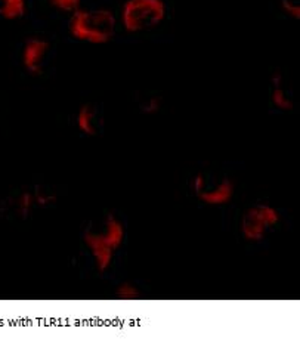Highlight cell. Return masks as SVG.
I'll return each mask as SVG.
<instances>
[{
	"label": "cell",
	"instance_id": "6",
	"mask_svg": "<svg viewBox=\"0 0 300 359\" xmlns=\"http://www.w3.org/2000/svg\"><path fill=\"white\" fill-rule=\"evenodd\" d=\"M49 49V41L42 37H30L25 41L21 52V60L27 73H30L33 76L42 74Z\"/></svg>",
	"mask_w": 300,
	"mask_h": 359
},
{
	"label": "cell",
	"instance_id": "2",
	"mask_svg": "<svg viewBox=\"0 0 300 359\" xmlns=\"http://www.w3.org/2000/svg\"><path fill=\"white\" fill-rule=\"evenodd\" d=\"M117 29V20L113 11L105 8H85L71 13L68 21V32L71 37L90 45H105L110 41Z\"/></svg>",
	"mask_w": 300,
	"mask_h": 359
},
{
	"label": "cell",
	"instance_id": "9",
	"mask_svg": "<svg viewBox=\"0 0 300 359\" xmlns=\"http://www.w3.org/2000/svg\"><path fill=\"white\" fill-rule=\"evenodd\" d=\"M27 9L25 0H0V18L18 20Z\"/></svg>",
	"mask_w": 300,
	"mask_h": 359
},
{
	"label": "cell",
	"instance_id": "3",
	"mask_svg": "<svg viewBox=\"0 0 300 359\" xmlns=\"http://www.w3.org/2000/svg\"><path fill=\"white\" fill-rule=\"evenodd\" d=\"M165 0H126L121 8V25L128 33L153 30L166 18Z\"/></svg>",
	"mask_w": 300,
	"mask_h": 359
},
{
	"label": "cell",
	"instance_id": "10",
	"mask_svg": "<svg viewBox=\"0 0 300 359\" xmlns=\"http://www.w3.org/2000/svg\"><path fill=\"white\" fill-rule=\"evenodd\" d=\"M116 297L118 300H125V302H132V300H138L141 299L142 293L139 287L133 284V283H121L116 287V292H114Z\"/></svg>",
	"mask_w": 300,
	"mask_h": 359
},
{
	"label": "cell",
	"instance_id": "1",
	"mask_svg": "<svg viewBox=\"0 0 300 359\" xmlns=\"http://www.w3.org/2000/svg\"><path fill=\"white\" fill-rule=\"evenodd\" d=\"M125 238L126 228L114 215L105 216L97 225H90L83 232V243L100 273L111 268L113 260L125 243Z\"/></svg>",
	"mask_w": 300,
	"mask_h": 359
},
{
	"label": "cell",
	"instance_id": "7",
	"mask_svg": "<svg viewBox=\"0 0 300 359\" xmlns=\"http://www.w3.org/2000/svg\"><path fill=\"white\" fill-rule=\"evenodd\" d=\"M271 102L280 111H292L294 108L292 96L284 86V76L280 72L271 76Z\"/></svg>",
	"mask_w": 300,
	"mask_h": 359
},
{
	"label": "cell",
	"instance_id": "4",
	"mask_svg": "<svg viewBox=\"0 0 300 359\" xmlns=\"http://www.w3.org/2000/svg\"><path fill=\"white\" fill-rule=\"evenodd\" d=\"M281 220V213L277 207L268 203H259L249 207L241 216L240 232L245 241L261 243L266 238L268 232L274 229Z\"/></svg>",
	"mask_w": 300,
	"mask_h": 359
},
{
	"label": "cell",
	"instance_id": "14",
	"mask_svg": "<svg viewBox=\"0 0 300 359\" xmlns=\"http://www.w3.org/2000/svg\"><path fill=\"white\" fill-rule=\"evenodd\" d=\"M161 107H163V104H161L160 96H151V98H148L142 104V113L146 116H154L160 111Z\"/></svg>",
	"mask_w": 300,
	"mask_h": 359
},
{
	"label": "cell",
	"instance_id": "8",
	"mask_svg": "<svg viewBox=\"0 0 300 359\" xmlns=\"http://www.w3.org/2000/svg\"><path fill=\"white\" fill-rule=\"evenodd\" d=\"M76 126L80 133L95 136L100 130V116L93 105H81L76 116Z\"/></svg>",
	"mask_w": 300,
	"mask_h": 359
},
{
	"label": "cell",
	"instance_id": "5",
	"mask_svg": "<svg viewBox=\"0 0 300 359\" xmlns=\"http://www.w3.org/2000/svg\"><path fill=\"white\" fill-rule=\"evenodd\" d=\"M193 192L194 196L206 205L210 207H222L233 201L236 196V184L233 179L221 177L214 184L209 182L204 173H197L193 177Z\"/></svg>",
	"mask_w": 300,
	"mask_h": 359
},
{
	"label": "cell",
	"instance_id": "12",
	"mask_svg": "<svg viewBox=\"0 0 300 359\" xmlns=\"http://www.w3.org/2000/svg\"><path fill=\"white\" fill-rule=\"evenodd\" d=\"M280 6L285 15L293 20L300 18V0H280Z\"/></svg>",
	"mask_w": 300,
	"mask_h": 359
},
{
	"label": "cell",
	"instance_id": "13",
	"mask_svg": "<svg viewBox=\"0 0 300 359\" xmlns=\"http://www.w3.org/2000/svg\"><path fill=\"white\" fill-rule=\"evenodd\" d=\"M49 2L53 8H57L58 11L70 12V13L80 9V5H81V0H49Z\"/></svg>",
	"mask_w": 300,
	"mask_h": 359
},
{
	"label": "cell",
	"instance_id": "11",
	"mask_svg": "<svg viewBox=\"0 0 300 359\" xmlns=\"http://www.w3.org/2000/svg\"><path fill=\"white\" fill-rule=\"evenodd\" d=\"M34 205H37L34 192H22L18 198V212L24 216L27 213H30Z\"/></svg>",
	"mask_w": 300,
	"mask_h": 359
}]
</instances>
